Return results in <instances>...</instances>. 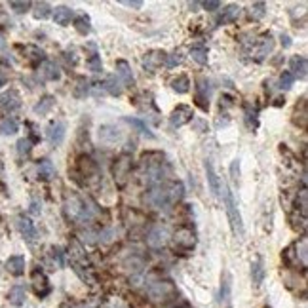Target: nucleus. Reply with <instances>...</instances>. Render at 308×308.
<instances>
[{"mask_svg":"<svg viewBox=\"0 0 308 308\" xmlns=\"http://www.w3.org/2000/svg\"><path fill=\"white\" fill-rule=\"evenodd\" d=\"M88 67L91 73H101L103 71L101 56H99V54H91V56L88 57Z\"/></svg>","mask_w":308,"mask_h":308,"instance_id":"obj_46","label":"nucleus"},{"mask_svg":"<svg viewBox=\"0 0 308 308\" xmlns=\"http://www.w3.org/2000/svg\"><path fill=\"white\" fill-rule=\"evenodd\" d=\"M78 169H80V173L82 177H93L97 173V166H95V162L88 158V156H80L78 158Z\"/></svg>","mask_w":308,"mask_h":308,"instance_id":"obj_27","label":"nucleus"},{"mask_svg":"<svg viewBox=\"0 0 308 308\" xmlns=\"http://www.w3.org/2000/svg\"><path fill=\"white\" fill-rule=\"evenodd\" d=\"M6 82H8V78L0 73V88H2V86H6Z\"/></svg>","mask_w":308,"mask_h":308,"instance_id":"obj_55","label":"nucleus"},{"mask_svg":"<svg viewBox=\"0 0 308 308\" xmlns=\"http://www.w3.org/2000/svg\"><path fill=\"white\" fill-rule=\"evenodd\" d=\"M204 168H205V177H207V183H209V191L211 194L219 200L221 198V181L217 173H215V168H213V162L211 160H205L204 162Z\"/></svg>","mask_w":308,"mask_h":308,"instance_id":"obj_11","label":"nucleus"},{"mask_svg":"<svg viewBox=\"0 0 308 308\" xmlns=\"http://www.w3.org/2000/svg\"><path fill=\"white\" fill-rule=\"evenodd\" d=\"M54 105H56V99L52 95H44L40 101L34 105V112L36 114H48L54 109Z\"/></svg>","mask_w":308,"mask_h":308,"instance_id":"obj_35","label":"nucleus"},{"mask_svg":"<svg viewBox=\"0 0 308 308\" xmlns=\"http://www.w3.org/2000/svg\"><path fill=\"white\" fill-rule=\"evenodd\" d=\"M124 122H128L130 126H133L137 132L141 133V135H145V137H148V139H152L154 137V133L148 130V126L143 122V120H139V118H130V116H126L124 118Z\"/></svg>","mask_w":308,"mask_h":308,"instance_id":"obj_34","label":"nucleus"},{"mask_svg":"<svg viewBox=\"0 0 308 308\" xmlns=\"http://www.w3.org/2000/svg\"><path fill=\"white\" fill-rule=\"evenodd\" d=\"M185 61V56L181 54V52H173V54H169V56H166V67H169V69H175L177 65H181Z\"/></svg>","mask_w":308,"mask_h":308,"instance_id":"obj_44","label":"nucleus"},{"mask_svg":"<svg viewBox=\"0 0 308 308\" xmlns=\"http://www.w3.org/2000/svg\"><path fill=\"white\" fill-rule=\"evenodd\" d=\"M6 270H8L12 276H21V274H25V257H23V255H12V257L6 261Z\"/></svg>","mask_w":308,"mask_h":308,"instance_id":"obj_21","label":"nucleus"},{"mask_svg":"<svg viewBox=\"0 0 308 308\" xmlns=\"http://www.w3.org/2000/svg\"><path fill=\"white\" fill-rule=\"evenodd\" d=\"M116 74H118L120 84H124V86H133V73L128 61H124V59L116 61Z\"/></svg>","mask_w":308,"mask_h":308,"instance_id":"obj_18","label":"nucleus"},{"mask_svg":"<svg viewBox=\"0 0 308 308\" xmlns=\"http://www.w3.org/2000/svg\"><path fill=\"white\" fill-rule=\"evenodd\" d=\"M65 211H67L69 219L76 221V223H86V221H89L91 219V215H93L91 207H88V204H86V200L80 198V196H76V194L67 196Z\"/></svg>","mask_w":308,"mask_h":308,"instance_id":"obj_3","label":"nucleus"},{"mask_svg":"<svg viewBox=\"0 0 308 308\" xmlns=\"http://www.w3.org/2000/svg\"><path fill=\"white\" fill-rule=\"evenodd\" d=\"M293 246V251H295V257H297V263L301 268H305L307 266V261H308V240L307 236H303L299 242H295L291 244Z\"/></svg>","mask_w":308,"mask_h":308,"instance_id":"obj_19","label":"nucleus"},{"mask_svg":"<svg viewBox=\"0 0 308 308\" xmlns=\"http://www.w3.org/2000/svg\"><path fill=\"white\" fill-rule=\"evenodd\" d=\"M221 303L230 307V278H228V274H224L223 281H221Z\"/></svg>","mask_w":308,"mask_h":308,"instance_id":"obj_39","label":"nucleus"},{"mask_svg":"<svg viewBox=\"0 0 308 308\" xmlns=\"http://www.w3.org/2000/svg\"><path fill=\"white\" fill-rule=\"evenodd\" d=\"M171 89L175 91V93H187L189 89H191V80H189V76H185V74H181V76H177L171 80Z\"/></svg>","mask_w":308,"mask_h":308,"instance_id":"obj_33","label":"nucleus"},{"mask_svg":"<svg viewBox=\"0 0 308 308\" xmlns=\"http://www.w3.org/2000/svg\"><path fill=\"white\" fill-rule=\"evenodd\" d=\"M192 116H194L192 107H189V105H177L173 109V112H171V116H169V124H171V128H183L185 124L191 122Z\"/></svg>","mask_w":308,"mask_h":308,"instance_id":"obj_7","label":"nucleus"},{"mask_svg":"<svg viewBox=\"0 0 308 308\" xmlns=\"http://www.w3.org/2000/svg\"><path fill=\"white\" fill-rule=\"evenodd\" d=\"M73 15H74V12L69 6H57L56 12H54V21H56L57 25H61V27H65V25L71 23Z\"/></svg>","mask_w":308,"mask_h":308,"instance_id":"obj_26","label":"nucleus"},{"mask_svg":"<svg viewBox=\"0 0 308 308\" xmlns=\"http://www.w3.org/2000/svg\"><path fill=\"white\" fill-rule=\"evenodd\" d=\"M40 76H42L44 80L56 82V80L61 78V71H59V67L54 61H44V63L40 65Z\"/></svg>","mask_w":308,"mask_h":308,"instance_id":"obj_23","label":"nucleus"},{"mask_svg":"<svg viewBox=\"0 0 308 308\" xmlns=\"http://www.w3.org/2000/svg\"><path fill=\"white\" fill-rule=\"evenodd\" d=\"M264 280V263L261 257H257L253 263H251V281L255 287H259Z\"/></svg>","mask_w":308,"mask_h":308,"instance_id":"obj_25","label":"nucleus"},{"mask_svg":"<svg viewBox=\"0 0 308 308\" xmlns=\"http://www.w3.org/2000/svg\"><path fill=\"white\" fill-rule=\"evenodd\" d=\"M6 48V40H4V36L0 34V50H4Z\"/></svg>","mask_w":308,"mask_h":308,"instance_id":"obj_56","label":"nucleus"},{"mask_svg":"<svg viewBox=\"0 0 308 308\" xmlns=\"http://www.w3.org/2000/svg\"><path fill=\"white\" fill-rule=\"evenodd\" d=\"M17 228H19V234L23 236L29 244H32L36 240V228H34V223L25 217V215H19L17 217Z\"/></svg>","mask_w":308,"mask_h":308,"instance_id":"obj_14","label":"nucleus"},{"mask_svg":"<svg viewBox=\"0 0 308 308\" xmlns=\"http://www.w3.org/2000/svg\"><path fill=\"white\" fill-rule=\"evenodd\" d=\"M202 8L207 10V12H215L221 8V2L219 0H207V2H202Z\"/></svg>","mask_w":308,"mask_h":308,"instance_id":"obj_50","label":"nucleus"},{"mask_svg":"<svg viewBox=\"0 0 308 308\" xmlns=\"http://www.w3.org/2000/svg\"><path fill=\"white\" fill-rule=\"evenodd\" d=\"M36 173L42 181H52L56 177V168L50 160H40L36 166Z\"/></svg>","mask_w":308,"mask_h":308,"instance_id":"obj_28","label":"nucleus"},{"mask_svg":"<svg viewBox=\"0 0 308 308\" xmlns=\"http://www.w3.org/2000/svg\"><path fill=\"white\" fill-rule=\"evenodd\" d=\"M23 52H25V57L29 59L32 65H38L40 61L44 63V52H42L40 48L29 44V46H25V48H23Z\"/></svg>","mask_w":308,"mask_h":308,"instance_id":"obj_31","label":"nucleus"},{"mask_svg":"<svg viewBox=\"0 0 308 308\" xmlns=\"http://www.w3.org/2000/svg\"><path fill=\"white\" fill-rule=\"evenodd\" d=\"M19 130V124L14 118H4L0 122V135H14Z\"/></svg>","mask_w":308,"mask_h":308,"instance_id":"obj_37","label":"nucleus"},{"mask_svg":"<svg viewBox=\"0 0 308 308\" xmlns=\"http://www.w3.org/2000/svg\"><path fill=\"white\" fill-rule=\"evenodd\" d=\"M194 103L207 112L209 111V82L205 78H200L198 84H196V95H194Z\"/></svg>","mask_w":308,"mask_h":308,"instance_id":"obj_8","label":"nucleus"},{"mask_svg":"<svg viewBox=\"0 0 308 308\" xmlns=\"http://www.w3.org/2000/svg\"><path fill=\"white\" fill-rule=\"evenodd\" d=\"M101 88H103V91H107V93H111V95H114V97H118V95L122 93V84H120V80H118L116 76H109L101 84Z\"/></svg>","mask_w":308,"mask_h":308,"instance_id":"obj_30","label":"nucleus"},{"mask_svg":"<svg viewBox=\"0 0 308 308\" xmlns=\"http://www.w3.org/2000/svg\"><path fill=\"white\" fill-rule=\"evenodd\" d=\"M99 139L107 145H112V143L122 139V133H120L116 126H101L99 128Z\"/></svg>","mask_w":308,"mask_h":308,"instance_id":"obj_22","label":"nucleus"},{"mask_svg":"<svg viewBox=\"0 0 308 308\" xmlns=\"http://www.w3.org/2000/svg\"><path fill=\"white\" fill-rule=\"evenodd\" d=\"M65 59H67L69 65H76L78 63V57H76V52L74 50H67L65 52Z\"/></svg>","mask_w":308,"mask_h":308,"instance_id":"obj_51","label":"nucleus"},{"mask_svg":"<svg viewBox=\"0 0 308 308\" xmlns=\"http://www.w3.org/2000/svg\"><path fill=\"white\" fill-rule=\"evenodd\" d=\"M293 124H297L299 128H307L308 124V111H307V95L301 97V101L295 105L293 111Z\"/></svg>","mask_w":308,"mask_h":308,"instance_id":"obj_16","label":"nucleus"},{"mask_svg":"<svg viewBox=\"0 0 308 308\" xmlns=\"http://www.w3.org/2000/svg\"><path fill=\"white\" fill-rule=\"evenodd\" d=\"M32 150V141L30 139H19L17 141V152L19 156H29Z\"/></svg>","mask_w":308,"mask_h":308,"instance_id":"obj_47","label":"nucleus"},{"mask_svg":"<svg viewBox=\"0 0 308 308\" xmlns=\"http://www.w3.org/2000/svg\"><path fill=\"white\" fill-rule=\"evenodd\" d=\"M32 15L36 19H48L52 15V6L48 2H36L34 4V10H32Z\"/></svg>","mask_w":308,"mask_h":308,"instance_id":"obj_38","label":"nucleus"},{"mask_svg":"<svg viewBox=\"0 0 308 308\" xmlns=\"http://www.w3.org/2000/svg\"><path fill=\"white\" fill-rule=\"evenodd\" d=\"M264 14H266V4H264V2H255V4L251 6V10H250L251 19L259 21V19H263L264 17Z\"/></svg>","mask_w":308,"mask_h":308,"instance_id":"obj_42","label":"nucleus"},{"mask_svg":"<svg viewBox=\"0 0 308 308\" xmlns=\"http://www.w3.org/2000/svg\"><path fill=\"white\" fill-rule=\"evenodd\" d=\"M122 4L124 6H128V8H143V2L141 0H122Z\"/></svg>","mask_w":308,"mask_h":308,"instance_id":"obj_52","label":"nucleus"},{"mask_svg":"<svg viewBox=\"0 0 308 308\" xmlns=\"http://www.w3.org/2000/svg\"><path fill=\"white\" fill-rule=\"evenodd\" d=\"M272 50H274V38H272L270 32H264L263 36L255 42V54H253V56H255L257 61H263Z\"/></svg>","mask_w":308,"mask_h":308,"instance_id":"obj_9","label":"nucleus"},{"mask_svg":"<svg viewBox=\"0 0 308 308\" xmlns=\"http://www.w3.org/2000/svg\"><path fill=\"white\" fill-rule=\"evenodd\" d=\"M166 56H168V54H164V52H160V50H152V52H148L147 56H145V59H143L145 69L150 71V73H154L162 63L166 61Z\"/></svg>","mask_w":308,"mask_h":308,"instance_id":"obj_17","label":"nucleus"},{"mask_svg":"<svg viewBox=\"0 0 308 308\" xmlns=\"http://www.w3.org/2000/svg\"><path fill=\"white\" fill-rule=\"evenodd\" d=\"M25 287L23 285H14L12 289H10V293H8V301L14 305V307H21L23 303H25Z\"/></svg>","mask_w":308,"mask_h":308,"instance_id":"obj_29","label":"nucleus"},{"mask_svg":"<svg viewBox=\"0 0 308 308\" xmlns=\"http://www.w3.org/2000/svg\"><path fill=\"white\" fill-rule=\"evenodd\" d=\"M289 65H291V71H289V73L293 74L295 78H301V80L307 78L308 65H307V57H305V56H293Z\"/></svg>","mask_w":308,"mask_h":308,"instance_id":"obj_20","label":"nucleus"},{"mask_svg":"<svg viewBox=\"0 0 308 308\" xmlns=\"http://www.w3.org/2000/svg\"><path fill=\"white\" fill-rule=\"evenodd\" d=\"M65 132H67V128H65V124L63 122H52L50 126H48V141L54 145V147H59L61 143H63V139H65Z\"/></svg>","mask_w":308,"mask_h":308,"instance_id":"obj_13","label":"nucleus"},{"mask_svg":"<svg viewBox=\"0 0 308 308\" xmlns=\"http://www.w3.org/2000/svg\"><path fill=\"white\" fill-rule=\"evenodd\" d=\"M230 175H232V181L238 183V179H240V160L238 158L232 160V164H230Z\"/></svg>","mask_w":308,"mask_h":308,"instance_id":"obj_49","label":"nucleus"},{"mask_svg":"<svg viewBox=\"0 0 308 308\" xmlns=\"http://www.w3.org/2000/svg\"><path fill=\"white\" fill-rule=\"evenodd\" d=\"M224 209H226V215H228L232 234L238 240L244 238V223H242V215H240V209H238V202H236L234 194L228 187H224Z\"/></svg>","mask_w":308,"mask_h":308,"instance_id":"obj_2","label":"nucleus"},{"mask_svg":"<svg viewBox=\"0 0 308 308\" xmlns=\"http://www.w3.org/2000/svg\"><path fill=\"white\" fill-rule=\"evenodd\" d=\"M19 107H21V97H19V93L15 89H8L6 93L0 95V109L2 111L12 112V111L19 109Z\"/></svg>","mask_w":308,"mask_h":308,"instance_id":"obj_12","label":"nucleus"},{"mask_svg":"<svg viewBox=\"0 0 308 308\" xmlns=\"http://www.w3.org/2000/svg\"><path fill=\"white\" fill-rule=\"evenodd\" d=\"M185 196V187L179 181H166L160 185H154L147 194V200L150 207L154 209H169L171 205L179 204Z\"/></svg>","mask_w":308,"mask_h":308,"instance_id":"obj_1","label":"nucleus"},{"mask_svg":"<svg viewBox=\"0 0 308 308\" xmlns=\"http://www.w3.org/2000/svg\"><path fill=\"white\" fill-rule=\"evenodd\" d=\"M301 211V215L303 217H307L308 213V194H307V189H303V191L299 192V196H297V213Z\"/></svg>","mask_w":308,"mask_h":308,"instance_id":"obj_41","label":"nucleus"},{"mask_svg":"<svg viewBox=\"0 0 308 308\" xmlns=\"http://www.w3.org/2000/svg\"><path fill=\"white\" fill-rule=\"evenodd\" d=\"M30 211H32V213H40V207H38L36 202H32V204H30Z\"/></svg>","mask_w":308,"mask_h":308,"instance_id":"obj_54","label":"nucleus"},{"mask_svg":"<svg viewBox=\"0 0 308 308\" xmlns=\"http://www.w3.org/2000/svg\"><path fill=\"white\" fill-rule=\"evenodd\" d=\"M175 293V289H173V285L169 283V281H158V283H154L150 289H148V295L154 299V301H164L166 297H169V295Z\"/></svg>","mask_w":308,"mask_h":308,"instance_id":"obj_15","label":"nucleus"},{"mask_svg":"<svg viewBox=\"0 0 308 308\" xmlns=\"http://www.w3.org/2000/svg\"><path fill=\"white\" fill-rule=\"evenodd\" d=\"M130 173H132V156L130 154H120L118 160L114 162V168H112V175H114L118 187L126 185V181L130 179Z\"/></svg>","mask_w":308,"mask_h":308,"instance_id":"obj_4","label":"nucleus"},{"mask_svg":"<svg viewBox=\"0 0 308 308\" xmlns=\"http://www.w3.org/2000/svg\"><path fill=\"white\" fill-rule=\"evenodd\" d=\"M30 281H32V289H34V295L44 299L48 295L52 293V285H50V280L46 276L40 268H34L32 270V276H30Z\"/></svg>","mask_w":308,"mask_h":308,"instance_id":"obj_5","label":"nucleus"},{"mask_svg":"<svg viewBox=\"0 0 308 308\" xmlns=\"http://www.w3.org/2000/svg\"><path fill=\"white\" fill-rule=\"evenodd\" d=\"M173 244H175L177 250H183V251L192 250V248L196 246V234H194V230L189 228V226H183V228L175 230V234H173Z\"/></svg>","mask_w":308,"mask_h":308,"instance_id":"obj_6","label":"nucleus"},{"mask_svg":"<svg viewBox=\"0 0 308 308\" xmlns=\"http://www.w3.org/2000/svg\"><path fill=\"white\" fill-rule=\"evenodd\" d=\"M74 29H76L78 34H82V36L89 34V30H91V19H89V15H86V14L78 15V17L74 19Z\"/></svg>","mask_w":308,"mask_h":308,"instance_id":"obj_32","label":"nucleus"},{"mask_svg":"<svg viewBox=\"0 0 308 308\" xmlns=\"http://www.w3.org/2000/svg\"><path fill=\"white\" fill-rule=\"evenodd\" d=\"M89 91V82L84 78V76H80L78 80H76V86H74L73 93L74 97H78V99H82V97H86Z\"/></svg>","mask_w":308,"mask_h":308,"instance_id":"obj_40","label":"nucleus"},{"mask_svg":"<svg viewBox=\"0 0 308 308\" xmlns=\"http://www.w3.org/2000/svg\"><path fill=\"white\" fill-rule=\"evenodd\" d=\"M10 8L14 10L15 14H25V12H29L30 8H32V4H30L29 0H21V2L12 0V2H10Z\"/></svg>","mask_w":308,"mask_h":308,"instance_id":"obj_45","label":"nucleus"},{"mask_svg":"<svg viewBox=\"0 0 308 308\" xmlns=\"http://www.w3.org/2000/svg\"><path fill=\"white\" fill-rule=\"evenodd\" d=\"M281 46H283V48H289V46H291V38H289L287 34H281Z\"/></svg>","mask_w":308,"mask_h":308,"instance_id":"obj_53","label":"nucleus"},{"mask_svg":"<svg viewBox=\"0 0 308 308\" xmlns=\"http://www.w3.org/2000/svg\"><path fill=\"white\" fill-rule=\"evenodd\" d=\"M264 308H268V307H264Z\"/></svg>","mask_w":308,"mask_h":308,"instance_id":"obj_57","label":"nucleus"},{"mask_svg":"<svg viewBox=\"0 0 308 308\" xmlns=\"http://www.w3.org/2000/svg\"><path fill=\"white\" fill-rule=\"evenodd\" d=\"M168 238H169V230L166 228V226H154L147 236V242L150 248H164L166 246V242H168Z\"/></svg>","mask_w":308,"mask_h":308,"instance_id":"obj_10","label":"nucleus"},{"mask_svg":"<svg viewBox=\"0 0 308 308\" xmlns=\"http://www.w3.org/2000/svg\"><path fill=\"white\" fill-rule=\"evenodd\" d=\"M295 82V76L289 71H283V73L280 74V80H278V88L280 89H289L293 86Z\"/></svg>","mask_w":308,"mask_h":308,"instance_id":"obj_43","label":"nucleus"},{"mask_svg":"<svg viewBox=\"0 0 308 308\" xmlns=\"http://www.w3.org/2000/svg\"><path fill=\"white\" fill-rule=\"evenodd\" d=\"M238 17H240V6H238V4H230V6H226V8L221 12L219 17H217V25L234 23Z\"/></svg>","mask_w":308,"mask_h":308,"instance_id":"obj_24","label":"nucleus"},{"mask_svg":"<svg viewBox=\"0 0 308 308\" xmlns=\"http://www.w3.org/2000/svg\"><path fill=\"white\" fill-rule=\"evenodd\" d=\"M291 221H293V228H295V230H299V226H301V230H303V232L307 230V217H303V215H299V213L295 211L293 217H291Z\"/></svg>","mask_w":308,"mask_h":308,"instance_id":"obj_48","label":"nucleus"},{"mask_svg":"<svg viewBox=\"0 0 308 308\" xmlns=\"http://www.w3.org/2000/svg\"><path fill=\"white\" fill-rule=\"evenodd\" d=\"M191 57L194 59L198 65H207V48H205V46H192Z\"/></svg>","mask_w":308,"mask_h":308,"instance_id":"obj_36","label":"nucleus"}]
</instances>
